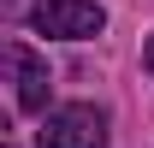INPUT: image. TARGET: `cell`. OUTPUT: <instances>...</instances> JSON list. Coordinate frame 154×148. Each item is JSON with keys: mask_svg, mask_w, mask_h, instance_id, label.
<instances>
[{"mask_svg": "<svg viewBox=\"0 0 154 148\" xmlns=\"http://www.w3.org/2000/svg\"><path fill=\"white\" fill-rule=\"evenodd\" d=\"M36 148H107V113L89 101H65L42 119Z\"/></svg>", "mask_w": 154, "mask_h": 148, "instance_id": "obj_1", "label": "cell"}, {"mask_svg": "<svg viewBox=\"0 0 154 148\" xmlns=\"http://www.w3.org/2000/svg\"><path fill=\"white\" fill-rule=\"evenodd\" d=\"M30 24L42 36H59V42H89L107 30V6L101 0H36Z\"/></svg>", "mask_w": 154, "mask_h": 148, "instance_id": "obj_2", "label": "cell"}, {"mask_svg": "<svg viewBox=\"0 0 154 148\" xmlns=\"http://www.w3.org/2000/svg\"><path fill=\"white\" fill-rule=\"evenodd\" d=\"M6 65H12V83H18V113H48V89H54L48 59L30 54L24 42H12L6 48Z\"/></svg>", "mask_w": 154, "mask_h": 148, "instance_id": "obj_3", "label": "cell"}, {"mask_svg": "<svg viewBox=\"0 0 154 148\" xmlns=\"http://www.w3.org/2000/svg\"><path fill=\"white\" fill-rule=\"evenodd\" d=\"M142 59H148V71H154V36H148V48H142Z\"/></svg>", "mask_w": 154, "mask_h": 148, "instance_id": "obj_4", "label": "cell"}, {"mask_svg": "<svg viewBox=\"0 0 154 148\" xmlns=\"http://www.w3.org/2000/svg\"><path fill=\"white\" fill-rule=\"evenodd\" d=\"M6 148H12V142H6Z\"/></svg>", "mask_w": 154, "mask_h": 148, "instance_id": "obj_5", "label": "cell"}]
</instances>
